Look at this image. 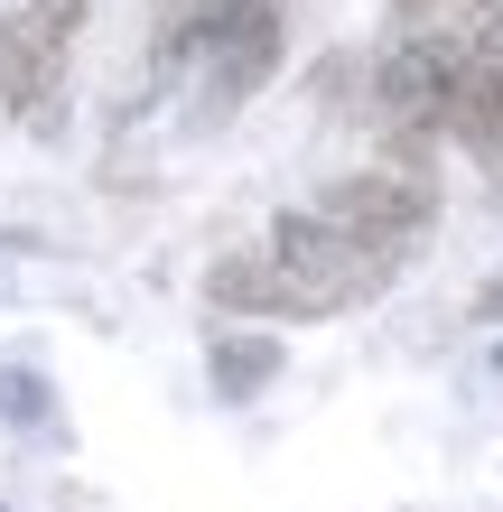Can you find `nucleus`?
Wrapping results in <instances>:
<instances>
[{
    "instance_id": "f03ea898",
    "label": "nucleus",
    "mask_w": 503,
    "mask_h": 512,
    "mask_svg": "<svg viewBox=\"0 0 503 512\" xmlns=\"http://www.w3.org/2000/svg\"><path fill=\"white\" fill-rule=\"evenodd\" d=\"M84 10H94V0H19V10L0 19V103H10V122L56 131Z\"/></svg>"
},
{
    "instance_id": "423d86ee",
    "label": "nucleus",
    "mask_w": 503,
    "mask_h": 512,
    "mask_svg": "<svg viewBox=\"0 0 503 512\" xmlns=\"http://www.w3.org/2000/svg\"><path fill=\"white\" fill-rule=\"evenodd\" d=\"M503 0H392V38H494Z\"/></svg>"
},
{
    "instance_id": "20e7f679",
    "label": "nucleus",
    "mask_w": 503,
    "mask_h": 512,
    "mask_svg": "<svg viewBox=\"0 0 503 512\" xmlns=\"http://www.w3.org/2000/svg\"><path fill=\"white\" fill-rule=\"evenodd\" d=\"M187 47L205 56V103L233 112L243 94H261L280 66V0H196Z\"/></svg>"
},
{
    "instance_id": "6e6552de",
    "label": "nucleus",
    "mask_w": 503,
    "mask_h": 512,
    "mask_svg": "<svg viewBox=\"0 0 503 512\" xmlns=\"http://www.w3.org/2000/svg\"><path fill=\"white\" fill-rule=\"evenodd\" d=\"M0 401H10L19 419H38V410H47V401H38V382H19V373H10V382H0Z\"/></svg>"
},
{
    "instance_id": "7ed1b4c3",
    "label": "nucleus",
    "mask_w": 503,
    "mask_h": 512,
    "mask_svg": "<svg viewBox=\"0 0 503 512\" xmlns=\"http://www.w3.org/2000/svg\"><path fill=\"white\" fill-rule=\"evenodd\" d=\"M317 215H327L336 233H354V243L410 261V243L438 224V177H420L410 159H392V168H354V177H336V187L317 196Z\"/></svg>"
},
{
    "instance_id": "0eeeda50",
    "label": "nucleus",
    "mask_w": 503,
    "mask_h": 512,
    "mask_svg": "<svg viewBox=\"0 0 503 512\" xmlns=\"http://www.w3.org/2000/svg\"><path fill=\"white\" fill-rule=\"evenodd\" d=\"M271 364H280L271 336H224L215 345V391H224V401H252V391L271 382Z\"/></svg>"
},
{
    "instance_id": "39448f33",
    "label": "nucleus",
    "mask_w": 503,
    "mask_h": 512,
    "mask_svg": "<svg viewBox=\"0 0 503 512\" xmlns=\"http://www.w3.org/2000/svg\"><path fill=\"white\" fill-rule=\"evenodd\" d=\"M448 131L476 149V168L503 177V28L466 47V75H457V112H448Z\"/></svg>"
},
{
    "instance_id": "1a4fd4ad",
    "label": "nucleus",
    "mask_w": 503,
    "mask_h": 512,
    "mask_svg": "<svg viewBox=\"0 0 503 512\" xmlns=\"http://www.w3.org/2000/svg\"><path fill=\"white\" fill-rule=\"evenodd\" d=\"M476 317H503V280H485V298H476Z\"/></svg>"
},
{
    "instance_id": "f257e3e1",
    "label": "nucleus",
    "mask_w": 503,
    "mask_h": 512,
    "mask_svg": "<svg viewBox=\"0 0 503 512\" xmlns=\"http://www.w3.org/2000/svg\"><path fill=\"white\" fill-rule=\"evenodd\" d=\"M392 252L354 243V233H336L327 215H280L271 243L233 252L205 270V298L215 308H243V317H336V308H364V298L392 289Z\"/></svg>"
}]
</instances>
